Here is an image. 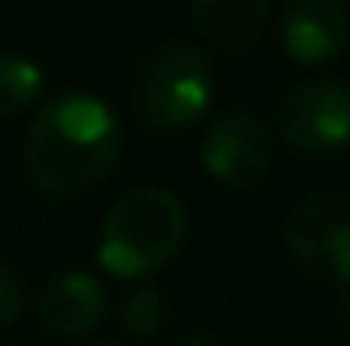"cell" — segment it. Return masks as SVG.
Returning <instances> with one entry per match:
<instances>
[{"label": "cell", "instance_id": "obj_7", "mask_svg": "<svg viewBox=\"0 0 350 346\" xmlns=\"http://www.w3.org/2000/svg\"><path fill=\"white\" fill-rule=\"evenodd\" d=\"M281 49L297 66H326L350 49L347 0H285L277 16Z\"/></svg>", "mask_w": 350, "mask_h": 346}, {"label": "cell", "instance_id": "obj_10", "mask_svg": "<svg viewBox=\"0 0 350 346\" xmlns=\"http://www.w3.org/2000/svg\"><path fill=\"white\" fill-rule=\"evenodd\" d=\"M45 90V74L37 62L21 53H0V118L29 110Z\"/></svg>", "mask_w": 350, "mask_h": 346}, {"label": "cell", "instance_id": "obj_12", "mask_svg": "<svg viewBox=\"0 0 350 346\" xmlns=\"http://www.w3.org/2000/svg\"><path fill=\"white\" fill-rule=\"evenodd\" d=\"M25 302H29V293H25L21 273H16L12 265H4V261H0V330H8V326H16V322H21Z\"/></svg>", "mask_w": 350, "mask_h": 346}, {"label": "cell", "instance_id": "obj_5", "mask_svg": "<svg viewBox=\"0 0 350 346\" xmlns=\"http://www.w3.org/2000/svg\"><path fill=\"white\" fill-rule=\"evenodd\" d=\"M281 143L301 159H330L350 147V86L318 78L281 98L277 110Z\"/></svg>", "mask_w": 350, "mask_h": 346}, {"label": "cell", "instance_id": "obj_14", "mask_svg": "<svg viewBox=\"0 0 350 346\" xmlns=\"http://www.w3.org/2000/svg\"><path fill=\"white\" fill-rule=\"evenodd\" d=\"M183 346H220V338L200 326V330H187V334H183Z\"/></svg>", "mask_w": 350, "mask_h": 346}, {"label": "cell", "instance_id": "obj_11", "mask_svg": "<svg viewBox=\"0 0 350 346\" xmlns=\"http://www.w3.org/2000/svg\"><path fill=\"white\" fill-rule=\"evenodd\" d=\"M167 318H172V306H167V297H163L159 285H135V289L122 297V306H118L122 330H126V334H139V338L159 334V330L167 326Z\"/></svg>", "mask_w": 350, "mask_h": 346}, {"label": "cell", "instance_id": "obj_9", "mask_svg": "<svg viewBox=\"0 0 350 346\" xmlns=\"http://www.w3.org/2000/svg\"><path fill=\"white\" fill-rule=\"evenodd\" d=\"M191 25L212 49L245 53L269 29V0H191Z\"/></svg>", "mask_w": 350, "mask_h": 346}, {"label": "cell", "instance_id": "obj_4", "mask_svg": "<svg viewBox=\"0 0 350 346\" xmlns=\"http://www.w3.org/2000/svg\"><path fill=\"white\" fill-rule=\"evenodd\" d=\"M289 261L322 285L350 289V196L314 191L297 200L281 224Z\"/></svg>", "mask_w": 350, "mask_h": 346}, {"label": "cell", "instance_id": "obj_15", "mask_svg": "<svg viewBox=\"0 0 350 346\" xmlns=\"http://www.w3.org/2000/svg\"><path fill=\"white\" fill-rule=\"evenodd\" d=\"M94 346H118V343H94Z\"/></svg>", "mask_w": 350, "mask_h": 346}, {"label": "cell", "instance_id": "obj_13", "mask_svg": "<svg viewBox=\"0 0 350 346\" xmlns=\"http://www.w3.org/2000/svg\"><path fill=\"white\" fill-rule=\"evenodd\" d=\"M334 338L342 346H350V289L338 297V306H334Z\"/></svg>", "mask_w": 350, "mask_h": 346}, {"label": "cell", "instance_id": "obj_2", "mask_svg": "<svg viewBox=\"0 0 350 346\" xmlns=\"http://www.w3.org/2000/svg\"><path fill=\"white\" fill-rule=\"evenodd\" d=\"M187 237V208L172 187L122 191L98 224V265L118 281H139L172 265Z\"/></svg>", "mask_w": 350, "mask_h": 346}, {"label": "cell", "instance_id": "obj_3", "mask_svg": "<svg viewBox=\"0 0 350 346\" xmlns=\"http://www.w3.org/2000/svg\"><path fill=\"white\" fill-rule=\"evenodd\" d=\"M216 70L191 41H163L147 53L135 78V114L147 131L175 135L196 127L212 106Z\"/></svg>", "mask_w": 350, "mask_h": 346}, {"label": "cell", "instance_id": "obj_8", "mask_svg": "<svg viewBox=\"0 0 350 346\" xmlns=\"http://www.w3.org/2000/svg\"><path fill=\"white\" fill-rule=\"evenodd\" d=\"M106 306H110L106 285L86 269H70L45 281L37 297V318L57 338H82L106 318Z\"/></svg>", "mask_w": 350, "mask_h": 346}, {"label": "cell", "instance_id": "obj_1", "mask_svg": "<svg viewBox=\"0 0 350 346\" xmlns=\"http://www.w3.org/2000/svg\"><path fill=\"white\" fill-rule=\"evenodd\" d=\"M118 114L86 90L53 94L25 135V179L45 200H82L118 168Z\"/></svg>", "mask_w": 350, "mask_h": 346}, {"label": "cell", "instance_id": "obj_6", "mask_svg": "<svg viewBox=\"0 0 350 346\" xmlns=\"http://www.w3.org/2000/svg\"><path fill=\"white\" fill-rule=\"evenodd\" d=\"M200 168L228 191L257 187L273 168V131L257 110L232 106L216 114L200 143Z\"/></svg>", "mask_w": 350, "mask_h": 346}]
</instances>
